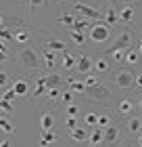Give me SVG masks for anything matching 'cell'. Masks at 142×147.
Instances as JSON below:
<instances>
[{
	"label": "cell",
	"mask_w": 142,
	"mask_h": 147,
	"mask_svg": "<svg viewBox=\"0 0 142 147\" xmlns=\"http://www.w3.org/2000/svg\"><path fill=\"white\" fill-rule=\"evenodd\" d=\"M65 126H67V130H73V128H77V118H73V116H67V120H65Z\"/></svg>",
	"instance_id": "42"
},
{
	"label": "cell",
	"mask_w": 142,
	"mask_h": 147,
	"mask_svg": "<svg viewBox=\"0 0 142 147\" xmlns=\"http://www.w3.org/2000/svg\"><path fill=\"white\" fill-rule=\"evenodd\" d=\"M67 116L77 118V116H79V105H77V103H69V105H67Z\"/></svg>",
	"instance_id": "40"
},
{
	"label": "cell",
	"mask_w": 142,
	"mask_h": 147,
	"mask_svg": "<svg viewBox=\"0 0 142 147\" xmlns=\"http://www.w3.org/2000/svg\"><path fill=\"white\" fill-rule=\"evenodd\" d=\"M119 21L121 23H132L134 21V17H136V9H134L132 4H123V6H119Z\"/></svg>",
	"instance_id": "16"
},
{
	"label": "cell",
	"mask_w": 142,
	"mask_h": 147,
	"mask_svg": "<svg viewBox=\"0 0 142 147\" xmlns=\"http://www.w3.org/2000/svg\"><path fill=\"white\" fill-rule=\"evenodd\" d=\"M136 51H138L140 55H142V40H138V46H136Z\"/></svg>",
	"instance_id": "51"
},
{
	"label": "cell",
	"mask_w": 142,
	"mask_h": 147,
	"mask_svg": "<svg viewBox=\"0 0 142 147\" xmlns=\"http://www.w3.org/2000/svg\"><path fill=\"white\" fill-rule=\"evenodd\" d=\"M69 139L73 143H84V141H88V130L86 128H73V130H69Z\"/></svg>",
	"instance_id": "26"
},
{
	"label": "cell",
	"mask_w": 142,
	"mask_h": 147,
	"mask_svg": "<svg viewBox=\"0 0 142 147\" xmlns=\"http://www.w3.org/2000/svg\"><path fill=\"white\" fill-rule=\"evenodd\" d=\"M140 118H142V116H140Z\"/></svg>",
	"instance_id": "56"
},
{
	"label": "cell",
	"mask_w": 142,
	"mask_h": 147,
	"mask_svg": "<svg viewBox=\"0 0 142 147\" xmlns=\"http://www.w3.org/2000/svg\"><path fill=\"white\" fill-rule=\"evenodd\" d=\"M55 2H59V0H55Z\"/></svg>",
	"instance_id": "55"
},
{
	"label": "cell",
	"mask_w": 142,
	"mask_h": 147,
	"mask_svg": "<svg viewBox=\"0 0 142 147\" xmlns=\"http://www.w3.org/2000/svg\"><path fill=\"white\" fill-rule=\"evenodd\" d=\"M40 128L42 130L55 128V113L52 111H40Z\"/></svg>",
	"instance_id": "21"
},
{
	"label": "cell",
	"mask_w": 142,
	"mask_h": 147,
	"mask_svg": "<svg viewBox=\"0 0 142 147\" xmlns=\"http://www.w3.org/2000/svg\"><path fill=\"white\" fill-rule=\"evenodd\" d=\"M113 122L111 120V116L107 111H103V113H98V122H96V126H100V128H107V126H109Z\"/></svg>",
	"instance_id": "35"
},
{
	"label": "cell",
	"mask_w": 142,
	"mask_h": 147,
	"mask_svg": "<svg viewBox=\"0 0 142 147\" xmlns=\"http://www.w3.org/2000/svg\"><path fill=\"white\" fill-rule=\"evenodd\" d=\"M105 143L107 145H111V147H117L119 143H121V128L117 124H109L105 128Z\"/></svg>",
	"instance_id": "8"
},
{
	"label": "cell",
	"mask_w": 142,
	"mask_h": 147,
	"mask_svg": "<svg viewBox=\"0 0 142 147\" xmlns=\"http://www.w3.org/2000/svg\"><path fill=\"white\" fill-rule=\"evenodd\" d=\"M55 141H57V132L55 130H42L40 132V139H38V145L40 147H52Z\"/></svg>",
	"instance_id": "22"
},
{
	"label": "cell",
	"mask_w": 142,
	"mask_h": 147,
	"mask_svg": "<svg viewBox=\"0 0 142 147\" xmlns=\"http://www.w3.org/2000/svg\"><path fill=\"white\" fill-rule=\"evenodd\" d=\"M13 90H15L17 97H27L31 88H29V82H27L25 78H19V80L13 82Z\"/></svg>",
	"instance_id": "20"
},
{
	"label": "cell",
	"mask_w": 142,
	"mask_h": 147,
	"mask_svg": "<svg viewBox=\"0 0 142 147\" xmlns=\"http://www.w3.org/2000/svg\"><path fill=\"white\" fill-rule=\"evenodd\" d=\"M11 82V76H9V71H4V69H0V88H4L6 84Z\"/></svg>",
	"instance_id": "41"
},
{
	"label": "cell",
	"mask_w": 142,
	"mask_h": 147,
	"mask_svg": "<svg viewBox=\"0 0 142 147\" xmlns=\"http://www.w3.org/2000/svg\"><path fill=\"white\" fill-rule=\"evenodd\" d=\"M136 105H138V107H140V109H142V95H140V97H138V101H136Z\"/></svg>",
	"instance_id": "52"
},
{
	"label": "cell",
	"mask_w": 142,
	"mask_h": 147,
	"mask_svg": "<svg viewBox=\"0 0 142 147\" xmlns=\"http://www.w3.org/2000/svg\"><path fill=\"white\" fill-rule=\"evenodd\" d=\"M123 147H138V143H136V141H127Z\"/></svg>",
	"instance_id": "49"
},
{
	"label": "cell",
	"mask_w": 142,
	"mask_h": 147,
	"mask_svg": "<svg viewBox=\"0 0 142 147\" xmlns=\"http://www.w3.org/2000/svg\"><path fill=\"white\" fill-rule=\"evenodd\" d=\"M2 21H4V28H9L13 32L27 28V21L21 13H2Z\"/></svg>",
	"instance_id": "5"
},
{
	"label": "cell",
	"mask_w": 142,
	"mask_h": 147,
	"mask_svg": "<svg viewBox=\"0 0 142 147\" xmlns=\"http://www.w3.org/2000/svg\"><path fill=\"white\" fill-rule=\"evenodd\" d=\"M103 21H105L107 25H111V28L119 25V23H121V21H119V11L107 4V6H105V11H103Z\"/></svg>",
	"instance_id": "11"
},
{
	"label": "cell",
	"mask_w": 142,
	"mask_h": 147,
	"mask_svg": "<svg viewBox=\"0 0 142 147\" xmlns=\"http://www.w3.org/2000/svg\"><path fill=\"white\" fill-rule=\"evenodd\" d=\"M136 143H138V147H142V132H140V135H136Z\"/></svg>",
	"instance_id": "50"
},
{
	"label": "cell",
	"mask_w": 142,
	"mask_h": 147,
	"mask_svg": "<svg viewBox=\"0 0 142 147\" xmlns=\"http://www.w3.org/2000/svg\"><path fill=\"white\" fill-rule=\"evenodd\" d=\"M61 92H63V88H48V90H46V95H44V99H46V101H50V103L61 101Z\"/></svg>",
	"instance_id": "31"
},
{
	"label": "cell",
	"mask_w": 142,
	"mask_h": 147,
	"mask_svg": "<svg viewBox=\"0 0 142 147\" xmlns=\"http://www.w3.org/2000/svg\"><path fill=\"white\" fill-rule=\"evenodd\" d=\"M6 59H9V53L0 51V65H2V63H6Z\"/></svg>",
	"instance_id": "47"
},
{
	"label": "cell",
	"mask_w": 142,
	"mask_h": 147,
	"mask_svg": "<svg viewBox=\"0 0 142 147\" xmlns=\"http://www.w3.org/2000/svg\"><path fill=\"white\" fill-rule=\"evenodd\" d=\"M69 38L73 40V44H75V46H84V44H86V34H84V32L71 30V32H69Z\"/></svg>",
	"instance_id": "30"
},
{
	"label": "cell",
	"mask_w": 142,
	"mask_h": 147,
	"mask_svg": "<svg viewBox=\"0 0 142 147\" xmlns=\"http://www.w3.org/2000/svg\"><path fill=\"white\" fill-rule=\"evenodd\" d=\"M0 99H4V101H11V103H15V99H17V95H15V90H13V86L11 88H6L2 95H0Z\"/></svg>",
	"instance_id": "38"
},
{
	"label": "cell",
	"mask_w": 142,
	"mask_h": 147,
	"mask_svg": "<svg viewBox=\"0 0 142 147\" xmlns=\"http://www.w3.org/2000/svg\"><path fill=\"white\" fill-rule=\"evenodd\" d=\"M65 82H67V88H69V90H73V92H79V95H84V92H86V88H88V86L84 84V80H77L75 76H67V80H65Z\"/></svg>",
	"instance_id": "19"
},
{
	"label": "cell",
	"mask_w": 142,
	"mask_h": 147,
	"mask_svg": "<svg viewBox=\"0 0 142 147\" xmlns=\"http://www.w3.org/2000/svg\"><path fill=\"white\" fill-rule=\"evenodd\" d=\"M136 107H138L136 101L130 99V97H125V99H121V101L117 103V113H119V116H132V111Z\"/></svg>",
	"instance_id": "13"
},
{
	"label": "cell",
	"mask_w": 142,
	"mask_h": 147,
	"mask_svg": "<svg viewBox=\"0 0 142 147\" xmlns=\"http://www.w3.org/2000/svg\"><path fill=\"white\" fill-rule=\"evenodd\" d=\"M84 97H86L90 103H109L111 97H113V90H111L107 84H100V82H98V84L90 86V88H86Z\"/></svg>",
	"instance_id": "2"
},
{
	"label": "cell",
	"mask_w": 142,
	"mask_h": 147,
	"mask_svg": "<svg viewBox=\"0 0 142 147\" xmlns=\"http://www.w3.org/2000/svg\"><path fill=\"white\" fill-rule=\"evenodd\" d=\"M57 63H59L57 53H55V51H44V55H42V65H44V69H46V71H55Z\"/></svg>",
	"instance_id": "18"
},
{
	"label": "cell",
	"mask_w": 142,
	"mask_h": 147,
	"mask_svg": "<svg viewBox=\"0 0 142 147\" xmlns=\"http://www.w3.org/2000/svg\"><path fill=\"white\" fill-rule=\"evenodd\" d=\"M44 84H46V88H63V74L46 71L44 74Z\"/></svg>",
	"instance_id": "10"
},
{
	"label": "cell",
	"mask_w": 142,
	"mask_h": 147,
	"mask_svg": "<svg viewBox=\"0 0 142 147\" xmlns=\"http://www.w3.org/2000/svg\"><path fill=\"white\" fill-rule=\"evenodd\" d=\"M0 130L6 132V135H17V128H15V124L11 122L6 116H0Z\"/></svg>",
	"instance_id": "28"
},
{
	"label": "cell",
	"mask_w": 142,
	"mask_h": 147,
	"mask_svg": "<svg viewBox=\"0 0 142 147\" xmlns=\"http://www.w3.org/2000/svg\"><path fill=\"white\" fill-rule=\"evenodd\" d=\"M88 34H90V40H94L96 44H103V42H107V40H111V36H113V28L111 25H107L105 21H94L92 23V28L88 30Z\"/></svg>",
	"instance_id": "3"
},
{
	"label": "cell",
	"mask_w": 142,
	"mask_h": 147,
	"mask_svg": "<svg viewBox=\"0 0 142 147\" xmlns=\"http://www.w3.org/2000/svg\"><path fill=\"white\" fill-rule=\"evenodd\" d=\"M84 84L90 88V86H94V84H98V76H96V71H90V74H84Z\"/></svg>",
	"instance_id": "34"
},
{
	"label": "cell",
	"mask_w": 142,
	"mask_h": 147,
	"mask_svg": "<svg viewBox=\"0 0 142 147\" xmlns=\"http://www.w3.org/2000/svg\"><path fill=\"white\" fill-rule=\"evenodd\" d=\"M109 69H111V61H109V57L100 55L96 61H94V71H96V74H107Z\"/></svg>",
	"instance_id": "25"
},
{
	"label": "cell",
	"mask_w": 142,
	"mask_h": 147,
	"mask_svg": "<svg viewBox=\"0 0 142 147\" xmlns=\"http://www.w3.org/2000/svg\"><path fill=\"white\" fill-rule=\"evenodd\" d=\"M46 90H48V88H46V84H44V74H40L38 80H36V86L31 88V97L33 99H40V97L46 95Z\"/></svg>",
	"instance_id": "23"
},
{
	"label": "cell",
	"mask_w": 142,
	"mask_h": 147,
	"mask_svg": "<svg viewBox=\"0 0 142 147\" xmlns=\"http://www.w3.org/2000/svg\"><path fill=\"white\" fill-rule=\"evenodd\" d=\"M0 40H6V42H13V30H9V28H0Z\"/></svg>",
	"instance_id": "39"
},
{
	"label": "cell",
	"mask_w": 142,
	"mask_h": 147,
	"mask_svg": "<svg viewBox=\"0 0 142 147\" xmlns=\"http://www.w3.org/2000/svg\"><path fill=\"white\" fill-rule=\"evenodd\" d=\"M115 86L119 90H130L136 86V74H134L130 67H119L117 74H115Z\"/></svg>",
	"instance_id": "4"
},
{
	"label": "cell",
	"mask_w": 142,
	"mask_h": 147,
	"mask_svg": "<svg viewBox=\"0 0 142 147\" xmlns=\"http://www.w3.org/2000/svg\"><path fill=\"white\" fill-rule=\"evenodd\" d=\"M125 130L130 132V135H140L142 132V118L140 116H127L125 120Z\"/></svg>",
	"instance_id": "12"
},
{
	"label": "cell",
	"mask_w": 142,
	"mask_h": 147,
	"mask_svg": "<svg viewBox=\"0 0 142 147\" xmlns=\"http://www.w3.org/2000/svg\"><path fill=\"white\" fill-rule=\"evenodd\" d=\"M57 21L61 25H73V23H75V15H71V13H61Z\"/></svg>",
	"instance_id": "33"
},
{
	"label": "cell",
	"mask_w": 142,
	"mask_h": 147,
	"mask_svg": "<svg viewBox=\"0 0 142 147\" xmlns=\"http://www.w3.org/2000/svg\"><path fill=\"white\" fill-rule=\"evenodd\" d=\"M115 2L121 4V6H123V4H132V6H134V4H138L140 0H115Z\"/></svg>",
	"instance_id": "44"
},
{
	"label": "cell",
	"mask_w": 142,
	"mask_h": 147,
	"mask_svg": "<svg viewBox=\"0 0 142 147\" xmlns=\"http://www.w3.org/2000/svg\"><path fill=\"white\" fill-rule=\"evenodd\" d=\"M103 141H105V128L96 126L92 132H88V143H90V145H100Z\"/></svg>",
	"instance_id": "24"
},
{
	"label": "cell",
	"mask_w": 142,
	"mask_h": 147,
	"mask_svg": "<svg viewBox=\"0 0 142 147\" xmlns=\"http://www.w3.org/2000/svg\"><path fill=\"white\" fill-rule=\"evenodd\" d=\"M44 4H46V0H27V6H29V11L38 9V6H44Z\"/></svg>",
	"instance_id": "43"
},
{
	"label": "cell",
	"mask_w": 142,
	"mask_h": 147,
	"mask_svg": "<svg viewBox=\"0 0 142 147\" xmlns=\"http://www.w3.org/2000/svg\"><path fill=\"white\" fill-rule=\"evenodd\" d=\"M15 63H17V69L23 71V74L42 69V57H40V53L36 49H31V46H23V49L17 51Z\"/></svg>",
	"instance_id": "1"
},
{
	"label": "cell",
	"mask_w": 142,
	"mask_h": 147,
	"mask_svg": "<svg viewBox=\"0 0 142 147\" xmlns=\"http://www.w3.org/2000/svg\"><path fill=\"white\" fill-rule=\"evenodd\" d=\"M61 101H63L65 105L73 103V90H69V88H63V92H61Z\"/></svg>",
	"instance_id": "37"
},
{
	"label": "cell",
	"mask_w": 142,
	"mask_h": 147,
	"mask_svg": "<svg viewBox=\"0 0 142 147\" xmlns=\"http://www.w3.org/2000/svg\"><path fill=\"white\" fill-rule=\"evenodd\" d=\"M73 9H75L82 17H88V19H92V21H98V19L103 21V13L98 9H94V6H90V4H86V2H75Z\"/></svg>",
	"instance_id": "7"
},
{
	"label": "cell",
	"mask_w": 142,
	"mask_h": 147,
	"mask_svg": "<svg viewBox=\"0 0 142 147\" xmlns=\"http://www.w3.org/2000/svg\"><path fill=\"white\" fill-rule=\"evenodd\" d=\"M0 111H2V113H15V103L0 99Z\"/></svg>",
	"instance_id": "36"
},
{
	"label": "cell",
	"mask_w": 142,
	"mask_h": 147,
	"mask_svg": "<svg viewBox=\"0 0 142 147\" xmlns=\"http://www.w3.org/2000/svg\"><path fill=\"white\" fill-rule=\"evenodd\" d=\"M94 69V61L90 57H86V55H79L77 57V65H75V71L79 74V76H84V74H90Z\"/></svg>",
	"instance_id": "14"
},
{
	"label": "cell",
	"mask_w": 142,
	"mask_h": 147,
	"mask_svg": "<svg viewBox=\"0 0 142 147\" xmlns=\"http://www.w3.org/2000/svg\"><path fill=\"white\" fill-rule=\"evenodd\" d=\"M0 147H15V143H13L11 139H2V141H0Z\"/></svg>",
	"instance_id": "45"
},
{
	"label": "cell",
	"mask_w": 142,
	"mask_h": 147,
	"mask_svg": "<svg viewBox=\"0 0 142 147\" xmlns=\"http://www.w3.org/2000/svg\"><path fill=\"white\" fill-rule=\"evenodd\" d=\"M75 65H77V57L73 55V53L65 51L63 57H61V67H63V71H73Z\"/></svg>",
	"instance_id": "17"
},
{
	"label": "cell",
	"mask_w": 142,
	"mask_h": 147,
	"mask_svg": "<svg viewBox=\"0 0 142 147\" xmlns=\"http://www.w3.org/2000/svg\"><path fill=\"white\" fill-rule=\"evenodd\" d=\"M0 51L9 53V42H6V40H0Z\"/></svg>",
	"instance_id": "46"
},
{
	"label": "cell",
	"mask_w": 142,
	"mask_h": 147,
	"mask_svg": "<svg viewBox=\"0 0 142 147\" xmlns=\"http://www.w3.org/2000/svg\"><path fill=\"white\" fill-rule=\"evenodd\" d=\"M132 44H134V34H132V30H121L117 36H115V42L111 49L113 51H127V49H132Z\"/></svg>",
	"instance_id": "6"
},
{
	"label": "cell",
	"mask_w": 142,
	"mask_h": 147,
	"mask_svg": "<svg viewBox=\"0 0 142 147\" xmlns=\"http://www.w3.org/2000/svg\"><path fill=\"white\" fill-rule=\"evenodd\" d=\"M2 25H4V21H2V13H0V28H2Z\"/></svg>",
	"instance_id": "53"
},
{
	"label": "cell",
	"mask_w": 142,
	"mask_h": 147,
	"mask_svg": "<svg viewBox=\"0 0 142 147\" xmlns=\"http://www.w3.org/2000/svg\"><path fill=\"white\" fill-rule=\"evenodd\" d=\"M90 147H98V145H90Z\"/></svg>",
	"instance_id": "54"
},
{
	"label": "cell",
	"mask_w": 142,
	"mask_h": 147,
	"mask_svg": "<svg viewBox=\"0 0 142 147\" xmlns=\"http://www.w3.org/2000/svg\"><path fill=\"white\" fill-rule=\"evenodd\" d=\"M96 122H98V113H96V111H86V113H84V124H86V126L94 128Z\"/></svg>",
	"instance_id": "32"
},
{
	"label": "cell",
	"mask_w": 142,
	"mask_h": 147,
	"mask_svg": "<svg viewBox=\"0 0 142 147\" xmlns=\"http://www.w3.org/2000/svg\"><path fill=\"white\" fill-rule=\"evenodd\" d=\"M136 86L142 90V74H136Z\"/></svg>",
	"instance_id": "48"
},
{
	"label": "cell",
	"mask_w": 142,
	"mask_h": 147,
	"mask_svg": "<svg viewBox=\"0 0 142 147\" xmlns=\"http://www.w3.org/2000/svg\"><path fill=\"white\" fill-rule=\"evenodd\" d=\"M140 57H142V55H140V53H138V51L132 46V49H127V51H125V57H123V61H125L127 65H136V63L140 61Z\"/></svg>",
	"instance_id": "29"
},
{
	"label": "cell",
	"mask_w": 142,
	"mask_h": 147,
	"mask_svg": "<svg viewBox=\"0 0 142 147\" xmlns=\"http://www.w3.org/2000/svg\"><path fill=\"white\" fill-rule=\"evenodd\" d=\"M29 40H31V32H29L27 28H23V30H15V32H13V42L19 44L21 49H23L25 44H29Z\"/></svg>",
	"instance_id": "15"
},
{
	"label": "cell",
	"mask_w": 142,
	"mask_h": 147,
	"mask_svg": "<svg viewBox=\"0 0 142 147\" xmlns=\"http://www.w3.org/2000/svg\"><path fill=\"white\" fill-rule=\"evenodd\" d=\"M92 19H88V17H79V19H75V23L71 25V30H75V32H84V30H90L92 28Z\"/></svg>",
	"instance_id": "27"
},
{
	"label": "cell",
	"mask_w": 142,
	"mask_h": 147,
	"mask_svg": "<svg viewBox=\"0 0 142 147\" xmlns=\"http://www.w3.org/2000/svg\"><path fill=\"white\" fill-rule=\"evenodd\" d=\"M42 44H44V51H55V53H65L67 51L65 40H61L57 36H48L46 40H42Z\"/></svg>",
	"instance_id": "9"
}]
</instances>
